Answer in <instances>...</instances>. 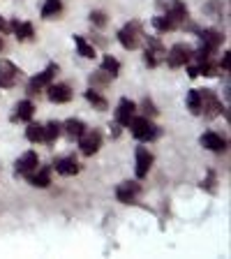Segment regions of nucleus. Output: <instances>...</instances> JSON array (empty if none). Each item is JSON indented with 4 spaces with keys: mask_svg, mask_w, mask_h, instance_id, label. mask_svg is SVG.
<instances>
[{
    "mask_svg": "<svg viewBox=\"0 0 231 259\" xmlns=\"http://www.w3.org/2000/svg\"><path fill=\"white\" fill-rule=\"evenodd\" d=\"M139 194H141V185L136 181H125V183H120L116 188V199L120 204H136Z\"/></svg>",
    "mask_w": 231,
    "mask_h": 259,
    "instance_id": "10",
    "label": "nucleus"
},
{
    "mask_svg": "<svg viewBox=\"0 0 231 259\" xmlns=\"http://www.w3.org/2000/svg\"><path fill=\"white\" fill-rule=\"evenodd\" d=\"M47 97L54 104H67L72 100V88L67 86V83H49Z\"/></svg>",
    "mask_w": 231,
    "mask_h": 259,
    "instance_id": "16",
    "label": "nucleus"
},
{
    "mask_svg": "<svg viewBox=\"0 0 231 259\" xmlns=\"http://www.w3.org/2000/svg\"><path fill=\"white\" fill-rule=\"evenodd\" d=\"M79 151H81V155H86V157H93L100 148H102V132L97 127H93V130H88L86 127V132L79 137Z\"/></svg>",
    "mask_w": 231,
    "mask_h": 259,
    "instance_id": "6",
    "label": "nucleus"
},
{
    "mask_svg": "<svg viewBox=\"0 0 231 259\" xmlns=\"http://www.w3.org/2000/svg\"><path fill=\"white\" fill-rule=\"evenodd\" d=\"M51 169H56V174H60V176H76V174L81 171V164L74 155H67V157H58V160H54Z\"/></svg>",
    "mask_w": 231,
    "mask_h": 259,
    "instance_id": "13",
    "label": "nucleus"
},
{
    "mask_svg": "<svg viewBox=\"0 0 231 259\" xmlns=\"http://www.w3.org/2000/svg\"><path fill=\"white\" fill-rule=\"evenodd\" d=\"M10 32L14 35L19 42H32L35 39V28L30 21H19V19H12L10 21Z\"/></svg>",
    "mask_w": 231,
    "mask_h": 259,
    "instance_id": "14",
    "label": "nucleus"
},
{
    "mask_svg": "<svg viewBox=\"0 0 231 259\" xmlns=\"http://www.w3.org/2000/svg\"><path fill=\"white\" fill-rule=\"evenodd\" d=\"M220 70H224V72H229L231 70V54L229 51H224V56H222V60H220V65H217Z\"/></svg>",
    "mask_w": 231,
    "mask_h": 259,
    "instance_id": "33",
    "label": "nucleus"
},
{
    "mask_svg": "<svg viewBox=\"0 0 231 259\" xmlns=\"http://www.w3.org/2000/svg\"><path fill=\"white\" fill-rule=\"evenodd\" d=\"M19 76H21V70H19L12 60L0 58V88H3V91L14 88L16 83H19Z\"/></svg>",
    "mask_w": 231,
    "mask_h": 259,
    "instance_id": "9",
    "label": "nucleus"
},
{
    "mask_svg": "<svg viewBox=\"0 0 231 259\" xmlns=\"http://www.w3.org/2000/svg\"><path fill=\"white\" fill-rule=\"evenodd\" d=\"M199 37H201V47L194 51V58H199V60L213 58V54H215L217 49L222 47V42H224V35H222L220 30H215V28H204V30H199Z\"/></svg>",
    "mask_w": 231,
    "mask_h": 259,
    "instance_id": "2",
    "label": "nucleus"
},
{
    "mask_svg": "<svg viewBox=\"0 0 231 259\" xmlns=\"http://www.w3.org/2000/svg\"><path fill=\"white\" fill-rule=\"evenodd\" d=\"M102 70L107 72L109 76H111V79H116V76L120 74V60L118 58H113L111 54H107L102 58Z\"/></svg>",
    "mask_w": 231,
    "mask_h": 259,
    "instance_id": "27",
    "label": "nucleus"
},
{
    "mask_svg": "<svg viewBox=\"0 0 231 259\" xmlns=\"http://www.w3.org/2000/svg\"><path fill=\"white\" fill-rule=\"evenodd\" d=\"M127 127H129V132H132V137H134L136 141H144V144L146 141L151 144V141H155L157 137L162 135V130L157 127L148 116H132Z\"/></svg>",
    "mask_w": 231,
    "mask_h": 259,
    "instance_id": "1",
    "label": "nucleus"
},
{
    "mask_svg": "<svg viewBox=\"0 0 231 259\" xmlns=\"http://www.w3.org/2000/svg\"><path fill=\"white\" fill-rule=\"evenodd\" d=\"M153 28L155 30H160V32H171V30H176L178 28V23L173 21L169 14H160V16H153Z\"/></svg>",
    "mask_w": 231,
    "mask_h": 259,
    "instance_id": "25",
    "label": "nucleus"
},
{
    "mask_svg": "<svg viewBox=\"0 0 231 259\" xmlns=\"http://www.w3.org/2000/svg\"><path fill=\"white\" fill-rule=\"evenodd\" d=\"M146 54H144V60L148 67H157V65L164 60V56H167V49H164V44L160 42L157 37H146Z\"/></svg>",
    "mask_w": 231,
    "mask_h": 259,
    "instance_id": "7",
    "label": "nucleus"
},
{
    "mask_svg": "<svg viewBox=\"0 0 231 259\" xmlns=\"http://www.w3.org/2000/svg\"><path fill=\"white\" fill-rule=\"evenodd\" d=\"M199 141L204 148H208V151H213V153L226 151V139L222 135H217V132H204Z\"/></svg>",
    "mask_w": 231,
    "mask_h": 259,
    "instance_id": "18",
    "label": "nucleus"
},
{
    "mask_svg": "<svg viewBox=\"0 0 231 259\" xmlns=\"http://www.w3.org/2000/svg\"><path fill=\"white\" fill-rule=\"evenodd\" d=\"M88 19H90L93 28H97V30H102V28H107V23H109L107 12H102V10H93L90 14H88Z\"/></svg>",
    "mask_w": 231,
    "mask_h": 259,
    "instance_id": "30",
    "label": "nucleus"
},
{
    "mask_svg": "<svg viewBox=\"0 0 231 259\" xmlns=\"http://www.w3.org/2000/svg\"><path fill=\"white\" fill-rule=\"evenodd\" d=\"M134 111H136V104L129 100V97H123L118 102V107H116V123L120 125V127H127L129 125V120H132V116H134Z\"/></svg>",
    "mask_w": 231,
    "mask_h": 259,
    "instance_id": "15",
    "label": "nucleus"
},
{
    "mask_svg": "<svg viewBox=\"0 0 231 259\" xmlns=\"http://www.w3.org/2000/svg\"><path fill=\"white\" fill-rule=\"evenodd\" d=\"M32 116H35V104L30 100H21V102L14 104L10 120L12 123H28V120H32Z\"/></svg>",
    "mask_w": 231,
    "mask_h": 259,
    "instance_id": "17",
    "label": "nucleus"
},
{
    "mask_svg": "<svg viewBox=\"0 0 231 259\" xmlns=\"http://www.w3.org/2000/svg\"><path fill=\"white\" fill-rule=\"evenodd\" d=\"M60 72V67L56 63H49L47 67H44L39 74H35L30 81H28V86H26V93L28 95H37V93H42L44 88L49 86V83H54L56 74Z\"/></svg>",
    "mask_w": 231,
    "mask_h": 259,
    "instance_id": "4",
    "label": "nucleus"
},
{
    "mask_svg": "<svg viewBox=\"0 0 231 259\" xmlns=\"http://www.w3.org/2000/svg\"><path fill=\"white\" fill-rule=\"evenodd\" d=\"M63 135V123H58V120H49L47 125H44V141L42 144H56L58 141V137Z\"/></svg>",
    "mask_w": 231,
    "mask_h": 259,
    "instance_id": "23",
    "label": "nucleus"
},
{
    "mask_svg": "<svg viewBox=\"0 0 231 259\" xmlns=\"http://www.w3.org/2000/svg\"><path fill=\"white\" fill-rule=\"evenodd\" d=\"M37 164H39V155L35 151H26L19 160H16V164H14V171H16V176H23V178H28L35 169H37Z\"/></svg>",
    "mask_w": 231,
    "mask_h": 259,
    "instance_id": "11",
    "label": "nucleus"
},
{
    "mask_svg": "<svg viewBox=\"0 0 231 259\" xmlns=\"http://www.w3.org/2000/svg\"><path fill=\"white\" fill-rule=\"evenodd\" d=\"M88 81H90V88H95V91H102V88H107L109 83H111V76H109L104 70H97V72H93Z\"/></svg>",
    "mask_w": 231,
    "mask_h": 259,
    "instance_id": "28",
    "label": "nucleus"
},
{
    "mask_svg": "<svg viewBox=\"0 0 231 259\" xmlns=\"http://www.w3.org/2000/svg\"><path fill=\"white\" fill-rule=\"evenodd\" d=\"M116 39L120 42V47L127 49V51H134V49L141 47L144 42V28H141L139 21H129L116 32Z\"/></svg>",
    "mask_w": 231,
    "mask_h": 259,
    "instance_id": "3",
    "label": "nucleus"
},
{
    "mask_svg": "<svg viewBox=\"0 0 231 259\" xmlns=\"http://www.w3.org/2000/svg\"><path fill=\"white\" fill-rule=\"evenodd\" d=\"M111 137H113V139H116V137H120V130H123V127H120V125L118 123H116V120H113V125H111Z\"/></svg>",
    "mask_w": 231,
    "mask_h": 259,
    "instance_id": "35",
    "label": "nucleus"
},
{
    "mask_svg": "<svg viewBox=\"0 0 231 259\" xmlns=\"http://www.w3.org/2000/svg\"><path fill=\"white\" fill-rule=\"evenodd\" d=\"M0 35H10V23L0 16Z\"/></svg>",
    "mask_w": 231,
    "mask_h": 259,
    "instance_id": "34",
    "label": "nucleus"
},
{
    "mask_svg": "<svg viewBox=\"0 0 231 259\" xmlns=\"http://www.w3.org/2000/svg\"><path fill=\"white\" fill-rule=\"evenodd\" d=\"M51 171H54L51 167L35 169V171L28 176V183H30L32 188H49V185H51Z\"/></svg>",
    "mask_w": 231,
    "mask_h": 259,
    "instance_id": "19",
    "label": "nucleus"
},
{
    "mask_svg": "<svg viewBox=\"0 0 231 259\" xmlns=\"http://www.w3.org/2000/svg\"><path fill=\"white\" fill-rule=\"evenodd\" d=\"M3 49H5V39H3V35H0V54H3Z\"/></svg>",
    "mask_w": 231,
    "mask_h": 259,
    "instance_id": "36",
    "label": "nucleus"
},
{
    "mask_svg": "<svg viewBox=\"0 0 231 259\" xmlns=\"http://www.w3.org/2000/svg\"><path fill=\"white\" fill-rule=\"evenodd\" d=\"M201 188L208 190V192H217V176H215V171H208V176H206V181L201 183Z\"/></svg>",
    "mask_w": 231,
    "mask_h": 259,
    "instance_id": "32",
    "label": "nucleus"
},
{
    "mask_svg": "<svg viewBox=\"0 0 231 259\" xmlns=\"http://www.w3.org/2000/svg\"><path fill=\"white\" fill-rule=\"evenodd\" d=\"M199 95H201V113H204L206 118H215V116H220L224 107H222L220 97L215 95V91L204 88V91H199Z\"/></svg>",
    "mask_w": 231,
    "mask_h": 259,
    "instance_id": "8",
    "label": "nucleus"
},
{
    "mask_svg": "<svg viewBox=\"0 0 231 259\" xmlns=\"http://www.w3.org/2000/svg\"><path fill=\"white\" fill-rule=\"evenodd\" d=\"M74 47H76V54H79L81 58H90V60L97 58L95 47H93V44L88 42L86 37H81V35H74Z\"/></svg>",
    "mask_w": 231,
    "mask_h": 259,
    "instance_id": "22",
    "label": "nucleus"
},
{
    "mask_svg": "<svg viewBox=\"0 0 231 259\" xmlns=\"http://www.w3.org/2000/svg\"><path fill=\"white\" fill-rule=\"evenodd\" d=\"M26 139L30 141V144H42V141H44V125H39V123H30V120H28Z\"/></svg>",
    "mask_w": 231,
    "mask_h": 259,
    "instance_id": "26",
    "label": "nucleus"
},
{
    "mask_svg": "<svg viewBox=\"0 0 231 259\" xmlns=\"http://www.w3.org/2000/svg\"><path fill=\"white\" fill-rule=\"evenodd\" d=\"M141 109H144V113L148 118H155L157 113H160V109L155 107V102H153L151 97H144V100H141Z\"/></svg>",
    "mask_w": 231,
    "mask_h": 259,
    "instance_id": "31",
    "label": "nucleus"
},
{
    "mask_svg": "<svg viewBox=\"0 0 231 259\" xmlns=\"http://www.w3.org/2000/svg\"><path fill=\"white\" fill-rule=\"evenodd\" d=\"M188 109L192 116H201V95L197 88L188 91Z\"/></svg>",
    "mask_w": 231,
    "mask_h": 259,
    "instance_id": "29",
    "label": "nucleus"
},
{
    "mask_svg": "<svg viewBox=\"0 0 231 259\" xmlns=\"http://www.w3.org/2000/svg\"><path fill=\"white\" fill-rule=\"evenodd\" d=\"M192 58H194V49L185 42L173 44V47L167 51V56H164L167 65L173 67V70H176V67H185L188 63H192Z\"/></svg>",
    "mask_w": 231,
    "mask_h": 259,
    "instance_id": "5",
    "label": "nucleus"
},
{
    "mask_svg": "<svg viewBox=\"0 0 231 259\" xmlns=\"http://www.w3.org/2000/svg\"><path fill=\"white\" fill-rule=\"evenodd\" d=\"M63 132L70 137V139H79V137L86 132V123L79 118H67L63 123Z\"/></svg>",
    "mask_w": 231,
    "mask_h": 259,
    "instance_id": "21",
    "label": "nucleus"
},
{
    "mask_svg": "<svg viewBox=\"0 0 231 259\" xmlns=\"http://www.w3.org/2000/svg\"><path fill=\"white\" fill-rule=\"evenodd\" d=\"M83 97H86L88 102L93 104V109H97V111H107V109H109L107 97L100 95V91H95V88H88V91L83 93Z\"/></svg>",
    "mask_w": 231,
    "mask_h": 259,
    "instance_id": "24",
    "label": "nucleus"
},
{
    "mask_svg": "<svg viewBox=\"0 0 231 259\" xmlns=\"http://www.w3.org/2000/svg\"><path fill=\"white\" fill-rule=\"evenodd\" d=\"M153 164H155V155H153L146 146H139V148H136V167H134L136 178L148 176V171L153 169Z\"/></svg>",
    "mask_w": 231,
    "mask_h": 259,
    "instance_id": "12",
    "label": "nucleus"
},
{
    "mask_svg": "<svg viewBox=\"0 0 231 259\" xmlns=\"http://www.w3.org/2000/svg\"><path fill=\"white\" fill-rule=\"evenodd\" d=\"M65 5H63V0H44V5H42V19L44 21H51V19H58L60 14H63Z\"/></svg>",
    "mask_w": 231,
    "mask_h": 259,
    "instance_id": "20",
    "label": "nucleus"
}]
</instances>
